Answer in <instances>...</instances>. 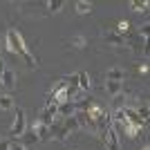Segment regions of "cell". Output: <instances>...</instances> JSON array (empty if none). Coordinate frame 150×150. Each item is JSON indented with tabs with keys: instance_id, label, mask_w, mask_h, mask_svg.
<instances>
[{
	"instance_id": "21",
	"label": "cell",
	"mask_w": 150,
	"mask_h": 150,
	"mask_svg": "<svg viewBox=\"0 0 150 150\" xmlns=\"http://www.w3.org/2000/svg\"><path fill=\"white\" fill-rule=\"evenodd\" d=\"M0 88H2V83H0Z\"/></svg>"
},
{
	"instance_id": "9",
	"label": "cell",
	"mask_w": 150,
	"mask_h": 150,
	"mask_svg": "<svg viewBox=\"0 0 150 150\" xmlns=\"http://www.w3.org/2000/svg\"><path fill=\"white\" fill-rule=\"evenodd\" d=\"M74 7H76V13H81V16H85V13L92 11V2H85V0H79Z\"/></svg>"
},
{
	"instance_id": "22",
	"label": "cell",
	"mask_w": 150,
	"mask_h": 150,
	"mask_svg": "<svg viewBox=\"0 0 150 150\" xmlns=\"http://www.w3.org/2000/svg\"><path fill=\"white\" fill-rule=\"evenodd\" d=\"M0 52H2V47H0Z\"/></svg>"
},
{
	"instance_id": "11",
	"label": "cell",
	"mask_w": 150,
	"mask_h": 150,
	"mask_svg": "<svg viewBox=\"0 0 150 150\" xmlns=\"http://www.w3.org/2000/svg\"><path fill=\"white\" fill-rule=\"evenodd\" d=\"M0 110H13V99L9 94H0Z\"/></svg>"
},
{
	"instance_id": "4",
	"label": "cell",
	"mask_w": 150,
	"mask_h": 150,
	"mask_svg": "<svg viewBox=\"0 0 150 150\" xmlns=\"http://www.w3.org/2000/svg\"><path fill=\"white\" fill-rule=\"evenodd\" d=\"M103 141H105V150H119V137H117V128L114 125L103 134Z\"/></svg>"
},
{
	"instance_id": "5",
	"label": "cell",
	"mask_w": 150,
	"mask_h": 150,
	"mask_svg": "<svg viewBox=\"0 0 150 150\" xmlns=\"http://www.w3.org/2000/svg\"><path fill=\"white\" fill-rule=\"evenodd\" d=\"M74 101H65V103H61L58 105V117H63V119H67V117H74Z\"/></svg>"
},
{
	"instance_id": "3",
	"label": "cell",
	"mask_w": 150,
	"mask_h": 150,
	"mask_svg": "<svg viewBox=\"0 0 150 150\" xmlns=\"http://www.w3.org/2000/svg\"><path fill=\"white\" fill-rule=\"evenodd\" d=\"M11 139L20 137V134H25V110H20V108H16V121H13L11 125Z\"/></svg>"
},
{
	"instance_id": "10",
	"label": "cell",
	"mask_w": 150,
	"mask_h": 150,
	"mask_svg": "<svg viewBox=\"0 0 150 150\" xmlns=\"http://www.w3.org/2000/svg\"><path fill=\"white\" fill-rule=\"evenodd\" d=\"M105 90H108V94H110V96H117V94L121 92V83H117V81H105Z\"/></svg>"
},
{
	"instance_id": "12",
	"label": "cell",
	"mask_w": 150,
	"mask_h": 150,
	"mask_svg": "<svg viewBox=\"0 0 150 150\" xmlns=\"http://www.w3.org/2000/svg\"><path fill=\"white\" fill-rule=\"evenodd\" d=\"M105 81H117V83H121L123 81V72H121V69H110V72H108L105 74Z\"/></svg>"
},
{
	"instance_id": "6",
	"label": "cell",
	"mask_w": 150,
	"mask_h": 150,
	"mask_svg": "<svg viewBox=\"0 0 150 150\" xmlns=\"http://www.w3.org/2000/svg\"><path fill=\"white\" fill-rule=\"evenodd\" d=\"M103 38H105L108 45H117V47H121V45H125V40L117 34V31H103Z\"/></svg>"
},
{
	"instance_id": "15",
	"label": "cell",
	"mask_w": 150,
	"mask_h": 150,
	"mask_svg": "<svg viewBox=\"0 0 150 150\" xmlns=\"http://www.w3.org/2000/svg\"><path fill=\"white\" fill-rule=\"evenodd\" d=\"M130 7L134 11H146V9H148V2H137V0H134V2H130Z\"/></svg>"
},
{
	"instance_id": "8",
	"label": "cell",
	"mask_w": 150,
	"mask_h": 150,
	"mask_svg": "<svg viewBox=\"0 0 150 150\" xmlns=\"http://www.w3.org/2000/svg\"><path fill=\"white\" fill-rule=\"evenodd\" d=\"M63 128H65V132H67V134H72V132H76V130H81V128H79V121H76L74 117L63 119Z\"/></svg>"
},
{
	"instance_id": "17",
	"label": "cell",
	"mask_w": 150,
	"mask_h": 150,
	"mask_svg": "<svg viewBox=\"0 0 150 150\" xmlns=\"http://www.w3.org/2000/svg\"><path fill=\"white\" fill-rule=\"evenodd\" d=\"M11 150H27L25 146L20 144V141H16V139H11Z\"/></svg>"
},
{
	"instance_id": "20",
	"label": "cell",
	"mask_w": 150,
	"mask_h": 150,
	"mask_svg": "<svg viewBox=\"0 0 150 150\" xmlns=\"http://www.w3.org/2000/svg\"><path fill=\"white\" fill-rule=\"evenodd\" d=\"M5 69H7V67H5V61H2V58H0V76L5 74Z\"/></svg>"
},
{
	"instance_id": "19",
	"label": "cell",
	"mask_w": 150,
	"mask_h": 150,
	"mask_svg": "<svg viewBox=\"0 0 150 150\" xmlns=\"http://www.w3.org/2000/svg\"><path fill=\"white\" fill-rule=\"evenodd\" d=\"M148 25H144V27H141V29H139V34H141V38H144V40H146V38H148Z\"/></svg>"
},
{
	"instance_id": "7",
	"label": "cell",
	"mask_w": 150,
	"mask_h": 150,
	"mask_svg": "<svg viewBox=\"0 0 150 150\" xmlns=\"http://www.w3.org/2000/svg\"><path fill=\"white\" fill-rule=\"evenodd\" d=\"M0 83H2L5 88H13V85H16V74H13L11 69H5V74L0 76Z\"/></svg>"
},
{
	"instance_id": "13",
	"label": "cell",
	"mask_w": 150,
	"mask_h": 150,
	"mask_svg": "<svg viewBox=\"0 0 150 150\" xmlns=\"http://www.w3.org/2000/svg\"><path fill=\"white\" fill-rule=\"evenodd\" d=\"M90 85H92L90 74H88V72H81V74H79V90H88Z\"/></svg>"
},
{
	"instance_id": "18",
	"label": "cell",
	"mask_w": 150,
	"mask_h": 150,
	"mask_svg": "<svg viewBox=\"0 0 150 150\" xmlns=\"http://www.w3.org/2000/svg\"><path fill=\"white\" fill-rule=\"evenodd\" d=\"M0 150H11V139L9 141H0Z\"/></svg>"
},
{
	"instance_id": "1",
	"label": "cell",
	"mask_w": 150,
	"mask_h": 150,
	"mask_svg": "<svg viewBox=\"0 0 150 150\" xmlns=\"http://www.w3.org/2000/svg\"><path fill=\"white\" fill-rule=\"evenodd\" d=\"M7 50L11 52V54H18V56L25 58L29 52H27L25 47V40H23V36H20L16 29H9L7 31Z\"/></svg>"
},
{
	"instance_id": "23",
	"label": "cell",
	"mask_w": 150,
	"mask_h": 150,
	"mask_svg": "<svg viewBox=\"0 0 150 150\" xmlns=\"http://www.w3.org/2000/svg\"><path fill=\"white\" fill-rule=\"evenodd\" d=\"M0 141H2V139H0Z\"/></svg>"
},
{
	"instance_id": "14",
	"label": "cell",
	"mask_w": 150,
	"mask_h": 150,
	"mask_svg": "<svg viewBox=\"0 0 150 150\" xmlns=\"http://www.w3.org/2000/svg\"><path fill=\"white\" fill-rule=\"evenodd\" d=\"M69 45H72V47H85L88 40H85L83 36H74V38H69Z\"/></svg>"
},
{
	"instance_id": "2",
	"label": "cell",
	"mask_w": 150,
	"mask_h": 150,
	"mask_svg": "<svg viewBox=\"0 0 150 150\" xmlns=\"http://www.w3.org/2000/svg\"><path fill=\"white\" fill-rule=\"evenodd\" d=\"M56 114H58V103H54V101H45V108H43V112H40V123L50 125L52 121L56 119Z\"/></svg>"
},
{
	"instance_id": "16",
	"label": "cell",
	"mask_w": 150,
	"mask_h": 150,
	"mask_svg": "<svg viewBox=\"0 0 150 150\" xmlns=\"http://www.w3.org/2000/svg\"><path fill=\"white\" fill-rule=\"evenodd\" d=\"M45 5L50 7V11H58L63 7V0H52V2H45Z\"/></svg>"
}]
</instances>
